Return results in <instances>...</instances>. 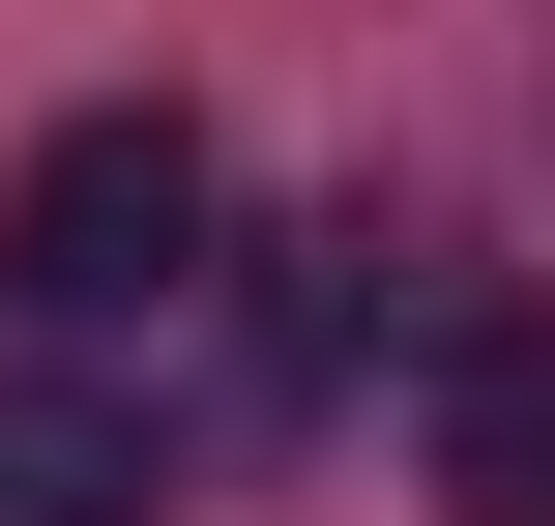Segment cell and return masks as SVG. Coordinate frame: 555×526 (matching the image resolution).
I'll list each match as a JSON object with an SVG mask.
<instances>
[{
	"mask_svg": "<svg viewBox=\"0 0 555 526\" xmlns=\"http://www.w3.org/2000/svg\"><path fill=\"white\" fill-rule=\"evenodd\" d=\"M205 205H234V176H205V117H176V88H88V117L0 176V293L88 351V322H146V293H205Z\"/></svg>",
	"mask_w": 555,
	"mask_h": 526,
	"instance_id": "cell-1",
	"label": "cell"
},
{
	"mask_svg": "<svg viewBox=\"0 0 555 526\" xmlns=\"http://www.w3.org/2000/svg\"><path fill=\"white\" fill-rule=\"evenodd\" d=\"M176 498V439H146V381H88V351H29L0 381V526H146Z\"/></svg>",
	"mask_w": 555,
	"mask_h": 526,
	"instance_id": "cell-2",
	"label": "cell"
},
{
	"mask_svg": "<svg viewBox=\"0 0 555 526\" xmlns=\"http://www.w3.org/2000/svg\"><path fill=\"white\" fill-rule=\"evenodd\" d=\"M439 498L555 526V322H468V351H439Z\"/></svg>",
	"mask_w": 555,
	"mask_h": 526,
	"instance_id": "cell-3",
	"label": "cell"
}]
</instances>
